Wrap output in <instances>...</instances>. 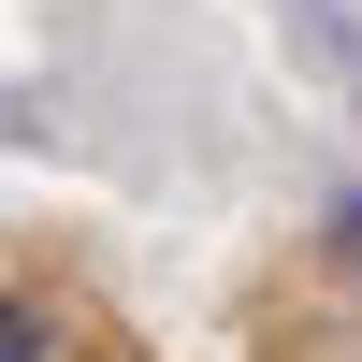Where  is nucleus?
Masks as SVG:
<instances>
[{"mask_svg": "<svg viewBox=\"0 0 362 362\" xmlns=\"http://www.w3.org/2000/svg\"><path fill=\"white\" fill-rule=\"evenodd\" d=\"M0 362H73V319L44 290H0Z\"/></svg>", "mask_w": 362, "mask_h": 362, "instance_id": "obj_2", "label": "nucleus"}, {"mask_svg": "<svg viewBox=\"0 0 362 362\" xmlns=\"http://www.w3.org/2000/svg\"><path fill=\"white\" fill-rule=\"evenodd\" d=\"M29 131H44V116H29V102H0V145H29Z\"/></svg>", "mask_w": 362, "mask_h": 362, "instance_id": "obj_3", "label": "nucleus"}, {"mask_svg": "<svg viewBox=\"0 0 362 362\" xmlns=\"http://www.w3.org/2000/svg\"><path fill=\"white\" fill-rule=\"evenodd\" d=\"M276 15L305 29V58H319V73H334L348 102H362V29H348V0H276Z\"/></svg>", "mask_w": 362, "mask_h": 362, "instance_id": "obj_1", "label": "nucleus"}]
</instances>
